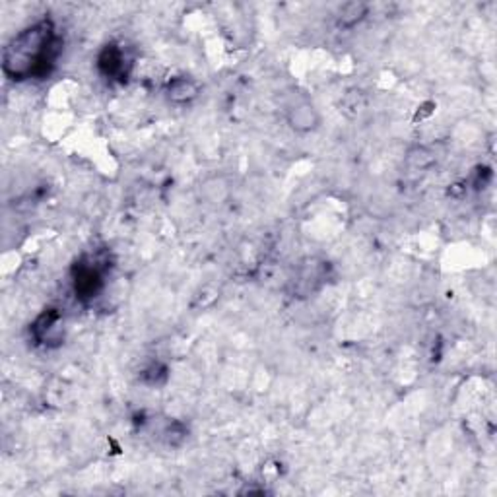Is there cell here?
I'll list each match as a JSON object with an SVG mask.
<instances>
[{
	"label": "cell",
	"mask_w": 497,
	"mask_h": 497,
	"mask_svg": "<svg viewBox=\"0 0 497 497\" xmlns=\"http://www.w3.org/2000/svg\"><path fill=\"white\" fill-rule=\"evenodd\" d=\"M55 47L51 26L36 23L33 28L23 30L12 39L4 51V72L14 78H26L33 74L47 72L51 62V49Z\"/></svg>",
	"instance_id": "cell-1"
},
{
	"label": "cell",
	"mask_w": 497,
	"mask_h": 497,
	"mask_svg": "<svg viewBox=\"0 0 497 497\" xmlns=\"http://www.w3.org/2000/svg\"><path fill=\"white\" fill-rule=\"evenodd\" d=\"M198 94L197 84L192 80H187V78H175V80L169 82L168 88V97L171 102L175 103H187L190 99H195Z\"/></svg>",
	"instance_id": "cell-3"
},
{
	"label": "cell",
	"mask_w": 497,
	"mask_h": 497,
	"mask_svg": "<svg viewBox=\"0 0 497 497\" xmlns=\"http://www.w3.org/2000/svg\"><path fill=\"white\" fill-rule=\"evenodd\" d=\"M367 14L366 4H358V2H351V4H346L340 12V22L344 26H354L356 22H359L364 16Z\"/></svg>",
	"instance_id": "cell-4"
},
{
	"label": "cell",
	"mask_w": 497,
	"mask_h": 497,
	"mask_svg": "<svg viewBox=\"0 0 497 497\" xmlns=\"http://www.w3.org/2000/svg\"><path fill=\"white\" fill-rule=\"evenodd\" d=\"M317 123H319V117H317V113H315V109L309 103H300V105H295L290 111V124H292L295 131H313Z\"/></svg>",
	"instance_id": "cell-2"
}]
</instances>
